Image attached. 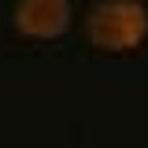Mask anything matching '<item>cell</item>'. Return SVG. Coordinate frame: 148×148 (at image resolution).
I'll list each match as a JSON object with an SVG mask.
<instances>
[{"label":"cell","mask_w":148,"mask_h":148,"mask_svg":"<svg viewBox=\"0 0 148 148\" xmlns=\"http://www.w3.org/2000/svg\"><path fill=\"white\" fill-rule=\"evenodd\" d=\"M85 37L111 56L133 52L148 37V8L141 0H96L85 11Z\"/></svg>","instance_id":"1"},{"label":"cell","mask_w":148,"mask_h":148,"mask_svg":"<svg viewBox=\"0 0 148 148\" xmlns=\"http://www.w3.org/2000/svg\"><path fill=\"white\" fill-rule=\"evenodd\" d=\"M11 22L22 37L52 41L71 26V0H15Z\"/></svg>","instance_id":"2"}]
</instances>
